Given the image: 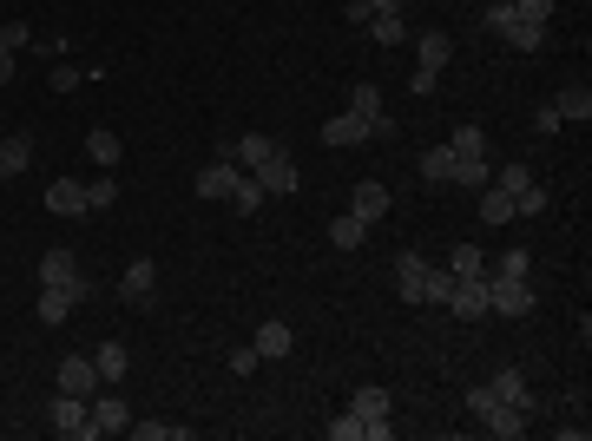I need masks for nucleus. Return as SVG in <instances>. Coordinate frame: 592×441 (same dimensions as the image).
I'll return each mask as SVG.
<instances>
[{
	"label": "nucleus",
	"mask_w": 592,
	"mask_h": 441,
	"mask_svg": "<svg viewBox=\"0 0 592 441\" xmlns=\"http://www.w3.org/2000/svg\"><path fill=\"white\" fill-rule=\"evenodd\" d=\"M237 165H244V172L257 178L264 191H277V198H290V191L303 185V172H296V158L283 152L277 139H264V132H244V139H237Z\"/></svg>",
	"instance_id": "obj_1"
},
{
	"label": "nucleus",
	"mask_w": 592,
	"mask_h": 441,
	"mask_svg": "<svg viewBox=\"0 0 592 441\" xmlns=\"http://www.w3.org/2000/svg\"><path fill=\"white\" fill-rule=\"evenodd\" d=\"M40 290H66L73 303H93L99 297V284L79 270L73 251H47V257H40Z\"/></svg>",
	"instance_id": "obj_2"
},
{
	"label": "nucleus",
	"mask_w": 592,
	"mask_h": 441,
	"mask_svg": "<svg viewBox=\"0 0 592 441\" xmlns=\"http://www.w3.org/2000/svg\"><path fill=\"white\" fill-rule=\"evenodd\" d=\"M487 316H533L527 277H487Z\"/></svg>",
	"instance_id": "obj_3"
},
{
	"label": "nucleus",
	"mask_w": 592,
	"mask_h": 441,
	"mask_svg": "<svg viewBox=\"0 0 592 441\" xmlns=\"http://www.w3.org/2000/svg\"><path fill=\"white\" fill-rule=\"evenodd\" d=\"M53 435L93 441V402H86V395H53Z\"/></svg>",
	"instance_id": "obj_4"
},
{
	"label": "nucleus",
	"mask_w": 592,
	"mask_h": 441,
	"mask_svg": "<svg viewBox=\"0 0 592 441\" xmlns=\"http://www.w3.org/2000/svg\"><path fill=\"white\" fill-rule=\"evenodd\" d=\"M152 290H158V264H152V257H132V264H125V277H119V303L145 310V303H152Z\"/></svg>",
	"instance_id": "obj_5"
},
{
	"label": "nucleus",
	"mask_w": 592,
	"mask_h": 441,
	"mask_svg": "<svg viewBox=\"0 0 592 441\" xmlns=\"http://www.w3.org/2000/svg\"><path fill=\"white\" fill-rule=\"evenodd\" d=\"M474 422L487 428V435H500V441H514V435H527V422H533V409H520V402H487Z\"/></svg>",
	"instance_id": "obj_6"
},
{
	"label": "nucleus",
	"mask_w": 592,
	"mask_h": 441,
	"mask_svg": "<svg viewBox=\"0 0 592 441\" xmlns=\"http://www.w3.org/2000/svg\"><path fill=\"white\" fill-rule=\"evenodd\" d=\"M448 316H461V323H474V316H487V277H454L448 303H441Z\"/></svg>",
	"instance_id": "obj_7"
},
{
	"label": "nucleus",
	"mask_w": 592,
	"mask_h": 441,
	"mask_svg": "<svg viewBox=\"0 0 592 441\" xmlns=\"http://www.w3.org/2000/svg\"><path fill=\"white\" fill-rule=\"evenodd\" d=\"M125 428H132V409H125V395L99 389V395H93V441H106V435H125Z\"/></svg>",
	"instance_id": "obj_8"
},
{
	"label": "nucleus",
	"mask_w": 592,
	"mask_h": 441,
	"mask_svg": "<svg viewBox=\"0 0 592 441\" xmlns=\"http://www.w3.org/2000/svg\"><path fill=\"white\" fill-rule=\"evenodd\" d=\"M349 112L369 126V139H395V119L382 112V93H375V86H356V93H349Z\"/></svg>",
	"instance_id": "obj_9"
},
{
	"label": "nucleus",
	"mask_w": 592,
	"mask_h": 441,
	"mask_svg": "<svg viewBox=\"0 0 592 441\" xmlns=\"http://www.w3.org/2000/svg\"><path fill=\"white\" fill-rule=\"evenodd\" d=\"M53 389H60V395H86V402H93V395H99V369H93V356H66L60 376H53Z\"/></svg>",
	"instance_id": "obj_10"
},
{
	"label": "nucleus",
	"mask_w": 592,
	"mask_h": 441,
	"mask_svg": "<svg viewBox=\"0 0 592 441\" xmlns=\"http://www.w3.org/2000/svg\"><path fill=\"white\" fill-rule=\"evenodd\" d=\"M250 349H257L264 363H283V356L296 349V330L283 323V316H264V323H257V343H250Z\"/></svg>",
	"instance_id": "obj_11"
},
{
	"label": "nucleus",
	"mask_w": 592,
	"mask_h": 441,
	"mask_svg": "<svg viewBox=\"0 0 592 441\" xmlns=\"http://www.w3.org/2000/svg\"><path fill=\"white\" fill-rule=\"evenodd\" d=\"M237 178H244V165H237V158H211V165L198 172V198H211V205H218V198H231Z\"/></svg>",
	"instance_id": "obj_12"
},
{
	"label": "nucleus",
	"mask_w": 592,
	"mask_h": 441,
	"mask_svg": "<svg viewBox=\"0 0 592 441\" xmlns=\"http://www.w3.org/2000/svg\"><path fill=\"white\" fill-rule=\"evenodd\" d=\"M349 211H356L362 224H382L389 218V185H382V178H362V185L349 191Z\"/></svg>",
	"instance_id": "obj_13"
},
{
	"label": "nucleus",
	"mask_w": 592,
	"mask_h": 441,
	"mask_svg": "<svg viewBox=\"0 0 592 441\" xmlns=\"http://www.w3.org/2000/svg\"><path fill=\"white\" fill-rule=\"evenodd\" d=\"M47 211L53 218H93V211H86V185H79V178H53L47 185Z\"/></svg>",
	"instance_id": "obj_14"
},
{
	"label": "nucleus",
	"mask_w": 592,
	"mask_h": 441,
	"mask_svg": "<svg viewBox=\"0 0 592 441\" xmlns=\"http://www.w3.org/2000/svg\"><path fill=\"white\" fill-rule=\"evenodd\" d=\"M93 369H99V389H119V382H125L132 356H125V343H119V336H106V343L93 349Z\"/></svg>",
	"instance_id": "obj_15"
},
{
	"label": "nucleus",
	"mask_w": 592,
	"mask_h": 441,
	"mask_svg": "<svg viewBox=\"0 0 592 441\" xmlns=\"http://www.w3.org/2000/svg\"><path fill=\"white\" fill-rule=\"evenodd\" d=\"M494 33H500L514 53H540V47H546V27H540V20H520V14H507Z\"/></svg>",
	"instance_id": "obj_16"
},
{
	"label": "nucleus",
	"mask_w": 592,
	"mask_h": 441,
	"mask_svg": "<svg viewBox=\"0 0 592 441\" xmlns=\"http://www.w3.org/2000/svg\"><path fill=\"white\" fill-rule=\"evenodd\" d=\"M323 145H336V152H349V145H369V126H362L356 112H336V119H323Z\"/></svg>",
	"instance_id": "obj_17"
},
{
	"label": "nucleus",
	"mask_w": 592,
	"mask_h": 441,
	"mask_svg": "<svg viewBox=\"0 0 592 441\" xmlns=\"http://www.w3.org/2000/svg\"><path fill=\"white\" fill-rule=\"evenodd\" d=\"M487 389H494V402H520V409H533L527 369H494V376H487Z\"/></svg>",
	"instance_id": "obj_18"
},
{
	"label": "nucleus",
	"mask_w": 592,
	"mask_h": 441,
	"mask_svg": "<svg viewBox=\"0 0 592 441\" xmlns=\"http://www.w3.org/2000/svg\"><path fill=\"white\" fill-rule=\"evenodd\" d=\"M421 277H428L421 251H402V257H395V290H402V303H421Z\"/></svg>",
	"instance_id": "obj_19"
},
{
	"label": "nucleus",
	"mask_w": 592,
	"mask_h": 441,
	"mask_svg": "<svg viewBox=\"0 0 592 441\" xmlns=\"http://www.w3.org/2000/svg\"><path fill=\"white\" fill-rule=\"evenodd\" d=\"M33 165V139L27 132H7V139H0V178H20Z\"/></svg>",
	"instance_id": "obj_20"
},
{
	"label": "nucleus",
	"mask_w": 592,
	"mask_h": 441,
	"mask_svg": "<svg viewBox=\"0 0 592 441\" xmlns=\"http://www.w3.org/2000/svg\"><path fill=\"white\" fill-rule=\"evenodd\" d=\"M415 53H421V60H415V73H435V79H441V66H448L454 40H448V33H421V40H415Z\"/></svg>",
	"instance_id": "obj_21"
},
{
	"label": "nucleus",
	"mask_w": 592,
	"mask_h": 441,
	"mask_svg": "<svg viewBox=\"0 0 592 441\" xmlns=\"http://www.w3.org/2000/svg\"><path fill=\"white\" fill-rule=\"evenodd\" d=\"M415 165H421V185H435V191L454 178V152H448V145H428V152H421Z\"/></svg>",
	"instance_id": "obj_22"
},
{
	"label": "nucleus",
	"mask_w": 592,
	"mask_h": 441,
	"mask_svg": "<svg viewBox=\"0 0 592 441\" xmlns=\"http://www.w3.org/2000/svg\"><path fill=\"white\" fill-rule=\"evenodd\" d=\"M86 158H93V165H99V172H112V165H119V132H106V126H93V132H86Z\"/></svg>",
	"instance_id": "obj_23"
},
{
	"label": "nucleus",
	"mask_w": 592,
	"mask_h": 441,
	"mask_svg": "<svg viewBox=\"0 0 592 441\" xmlns=\"http://www.w3.org/2000/svg\"><path fill=\"white\" fill-rule=\"evenodd\" d=\"M349 409H356L362 422H369V415H389V409H395V395L382 389V382H362V389L349 395Z\"/></svg>",
	"instance_id": "obj_24"
},
{
	"label": "nucleus",
	"mask_w": 592,
	"mask_h": 441,
	"mask_svg": "<svg viewBox=\"0 0 592 441\" xmlns=\"http://www.w3.org/2000/svg\"><path fill=\"white\" fill-rule=\"evenodd\" d=\"M362 237H369V224H362L356 211H343V218H329V244H336V251H362Z\"/></svg>",
	"instance_id": "obj_25"
},
{
	"label": "nucleus",
	"mask_w": 592,
	"mask_h": 441,
	"mask_svg": "<svg viewBox=\"0 0 592 441\" xmlns=\"http://www.w3.org/2000/svg\"><path fill=\"white\" fill-rule=\"evenodd\" d=\"M362 27H369L375 47H402V40H408V20H402V14H369Z\"/></svg>",
	"instance_id": "obj_26"
},
{
	"label": "nucleus",
	"mask_w": 592,
	"mask_h": 441,
	"mask_svg": "<svg viewBox=\"0 0 592 441\" xmlns=\"http://www.w3.org/2000/svg\"><path fill=\"white\" fill-rule=\"evenodd\" d=\"M481 218H487V224H514L520 211H514V198H507L500 185H481Z\"/></svg>",
	"instance_id": "obj_27"
},
{
	"label": "nucleus",
	"mask_w": 592,
	"mask_h": 441,
	"mask_svg": "<svg viewBox=\"0 0 592 441\" xmlns=\"http://www.w3.org/2000/svg\"><path fill=\"white\" fill-rule=\"evenodd\" d=\"M487 178H494V165H487V158H454V178H448V185H461V191H481Z\"/></svg>",
	"instance_id": "obj_28"
},
{
	"label": "nucleus",
	"mask_w": 592,
	"mask_h": 441,
	"mask_svg": "<svg viewBox=\"0 0 592 441\" xmlns=\"http://www.w3.org/2000/svg\"><path fill=\"white\" fill-rule=\"evenodd\" d=\"M448 152L454 158H487V132L481 126H454L448 132Z\"/></svg>",
	"instance_id": "obj_29"
},
{
	"label": "nucleus",
	"mask_w": 592,
	"mask_h": 441,
	"mask_svg": "<svg viewBox=\"0 0 592 441\" xmlns=\"http://www.w3.org/2000/svg\"><path fill=\"white\" fill-rule=\"evenodd\" d=\"M224 205H231V211H244V218H250V211H264V185H257V178H237V185H231V198H224Z\"/></svg>",
	"instance_id": "obj_30"
},
{
	"label": "nucleus",
	"mask_w": 592,
	"mask_h": 441,
	"mask_svg": "<svg viewBox=\"0 0 592 441\" xmlns=\"http://www.w3.org/2000/svg\"><path fill=\"white\" fill-rule=\"evenodd\" d=\"M73 310H79V303L66 297V290H40V303H33V316H40V323H66Z\"/></svg>",
	"instance_id": "obj_31"
},
{
	"label": "nucleus",
	"mask_w": 592,
	"mask_h": 441,
	"mask_svg": "<svg viewBox=\"0 0 592 441\" xmlns=\"http://www.w3.org/2000/svg\"><path fill=\"white\" fill-rule=\"evenodd\" d=\"M553 112H560V119H579V126H586V119H592V93H586V86H566V93L553 99Z\"/></svg>",
	"instance_id": "obj_32"
},
{
	"label": "nucleus",
	"mask_w": 592,
	"mask_h": 441,
	"mask_svg": "<svg viewBox=\"0 0 592 441\" xmlns=\"http://www.w3.org/2000/svg\"><path fill=\"white\" fill-rule=\"evenodd\" d=\"M454 290V270L448 264H428V277H421V303H448Z\"/></svg>",
	"instance_id": "obj_33"
},
{
	"label": "nucleus",
	"mask_w": 592,
	"mask_h": 441,
	"mask_svg": "<svg viewBox=\"0 0 592 441\" xmlns=\"http://www.w3.org/2000/svg\"><path fill=\"white\" fill-rule=\"evenodd\" d=\"M448 270L454 277H487V257L474 251V244H454V257H448Z\"/></svg>",
	"instance_id": "obj_34"
},
{
	"label": "nucleus",
	"mask_w": 592,
	"mask_h": 441,
	"mask_svg": "<svg viewBox=\"0 0 592 441\" xmlns=\"http://www.w3.org/2000/svg\"><path fill=\"white\" fill-rule=\"evenodd\" d=\"M112 198H119V185H112V172L86 178V211H112Z\"/></svg>",
	"instance_id": "obj_35"
},
{
	"label": "nucleus",
	"mask_w": 592,
	"mask_h": 441,
	"mask_svg": "<svg viewBox=\"0 0 592 441\" xmlns=\"http://www.w3.org/2000/svg\"><path fill=\"white\" fill-rule=\"evenodd\" d=\"M487 277H533V257H527V251H507V257H494V264H487Z\"/></svg>",
	"instance_id": "obj_36"
},
{
	"label": "nucleus",
	"mask_w": 592,
	"mask_h": 441,
	"mask_svg": "<svg viewBox=\"0 0 592 441\" xmlns=\"http://www.w3.org/2000/svg\"><path fill=\"white\" fill-rule=\"evenodd\" d=\"M0 47H7V53L33 47V27H27V20H0Z\"/></svg>",
	"instance_id": "obj_37"
},
{
	"label": "nucleus",
	"mask_w": 592,
	"mask_h": 441,
	"mask_svg": "<svg viewBox=\"0 0 592 441\" xmlns=\"http://www.w3.org/2000/svg\"><path fill=\"white\" fill-rule=\"evenodd\" d=\"M494 185L507 191V198H520V191L533 185V172H527V165H500V178H494Z\"/></svg>",
	"instance_id": "obj_38"
},
{
	"label": "nucleus",
	"mask_w": 592,
	"mask_h": 441,
	"mask_svg": "<svg viewBox=\"0 0 592 441\" xmlns=\"http://www.w3.org/2000/svg\"><path fill=\"white\" fill-rule=\"evenodd\" d=\"M514 211H520V218H540V211H546V185H540V178H533V185L514 198Z\"/></svg>",
	"instance_id": "obj_39"
},
{
	"label": "nucleus",
	"mask_w": 592,
	"mask_h": 441,
	"mask_svg": "<svg viewBox=\"0 0 592 441\" xmlns=\"http://www.w3.org/2000/svg\"><path fill=\"white\" fill-rule=\"evenodd\" d=\"M329 441H362V415H356V409H343L336 422H329Z\"/></svg>",
	"instance_id": "obj_40"
},
{
	"label": "nucleus",
	"mask_w": 592,
	"mask_h": 441,
	"mask_svg": "<svg viewBox=\"0 0 592 441\" xmlns=\"http://www.w3.org/2000/svg\"><path fill=\"white\" fill-rule=\"evenodd\" d=\"M257 363H264V356H257V349H231V356H224V369H231V376H257Z\"/></svg>",
	"instance_id": "obj_41"
},
{
	"label": "nucleus",
	"mask_w": 592,
	"mask_h": 441,
	"mask_svg": "<svg viewBox=\"0 0 592 441\" xmlns=\"http://www.w3.org/2000/svg\"><path fill=\"white\" fill-rule=\"evenodd\" d=\"M553 7H560V0H514V14L520 20H540V27L553 20Z\"/></svg>",
	"instance_id": "obj_42"
},
{
	"label": "nucleus",
	"mask_w": 592,
	"mask_h": 441,
	"mask_svg": "<svg viewBox=\"0 0 592 441\" xmlns=\"http://www.w3.org/2000/svg\"><path fill=\"white\" fill-rule=\"evenodd\" d=\"M79 79H86V73H79L73 60H53V93H73Z\"/></svg>",
	"instance_id": "obj_43"
},
{
	"label": "nucleus",
	"mask_w": 592,
	"mask_h": 441,
	"mask_svg": "<svg viewBox=\"0 0 592 441\" xmlns=\"http://www.w3.org/2000/svg\"><path fill=\"white\" fill-rule=\"evenodd\" d=\"M507 14H514V0H487V7H481V27L494 33V27H500V20H507Z\"/></svg>",
	"instance_id": "obj_44"
},
{
	"label": "nucleus",
	"mask_w": 592,
	"mask_h": 441,
	"mask_svg": "<svg viewBox=\"0 0 592 441\" xmlns=\"http://www.w3.org/2000/svg\"><path fill=\"white\" fill-rule=\"evenodd\" d=\"M566 126V119H560V112H553V106H540V112H533V132H540V139H553V132H560Z\"/></svg>",
	"instance_id": "obj_45"
},
{
	"label": "nucleus",
	"mask_w": 592,
	"mask_h": 441,
	"mask_svg": "<svg viewBox=\"0 0 592 441\" xmlns=\"http://www.w3.org/2000/svg\"><path fill=\"white\" fill-rule=\"evenodd\" d=\"M369 14H402V0H369Z\"/></svg>",
	"instance_id": "obj_46"
},
{
	"label": "nucleus",
	"mask_w": 592,
	"mask_h": 441,
	"mask_svg": "<svg viewBox=\"0 0 592 441\" xmlns=\"http://www.w3.org/2000/svg\"><path fill=\"white\" fill-rule=\"evenodd\" d=\"M7 79H14V53L0 47V86H7Z\"/></svg>",
	"instance_id": "obj_47"
},
{
	"label": "nucleus",
	"mask_w": 592,
	"mask_h": 441,
	"mask_svg": "<svg viewBox=\"0 0 592 441\" xmlns=\"http://www.w3.org/2000/svg\"><path fill=\"white\" fill-rule=\"evenodd\" d=\"M468 7H474V0H468Z\"/></svg>",
	"instance_id": "obj_48"
}]
</instances>
